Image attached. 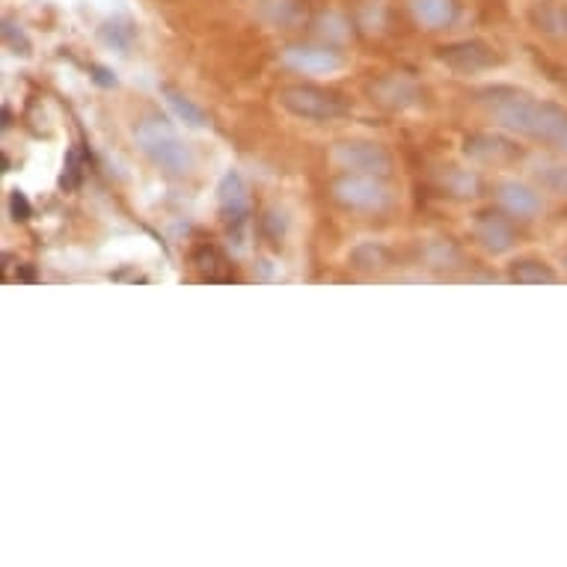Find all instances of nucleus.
<instances>
[{
    "label": "nucleus",
    "instance_id": "1",
    "mask_svg": "<svg viewBox=\"0 0 567 567\" xmlns=\"http://www.w3.org/2000/svg\"><path fill=\"white\" fill-rule=\"evenodd\" d=\"M482 111L496 125L512 134L544 143L547 150L567 155V111L553 102H540L535 95L514 86H487L475 95Z\"/></svg>",
    "mask_w": 567,
    "mask_h": 567
},
{
    "label": "nucleus",
    "instance_id": "2",
    "mask_svg": "<svg viewBox=\"0 0 567 567\" xmlns=\"http://www.w3.org/2000/svg\"><path fill=\"white\" fill-rule=\"evenodd\" d=\"M134 143L146 158L167 176H187L194 169V152L185 140L178 137V131L161 116H146L134 128Z\"/></svg>",
    "mask_w": 567,
    "mask_h": 567
},
{
    "label": "nucleus",
    "instance_id": "3",
    "mask_svg": "<svg viewBox=\"0 0 567 567\" xmlns=\"http://www.w3.org/2000/svg\"><path fill=\"white\" fill-rule=\"evenodd\" d=\"M330 196L348 212H363V215H383L395 203L386 178L369 176V173H344V169L330 182Z\"/></svg>",
    "mask_w": 567,
    "mask_h": 567
},
{
    "label": "nucleus",
    "instance_id": "4",
    "mask_svg": "<svg viewBox=\"0 0 567 567\" xmlns=\"http://www.w3.org/2000/svg\"><path fill=\"white\" fill-rule=\"evenodd\" d=\"M217 208H220V220L226 226L229 244L235 250H247V229H250V190L247 182L238 169H226L220 182H217Z\"/></svg>",
    "mask_w": 567,
    "mask_h": 567
},
{
    "label": "nucleus",
    "instance_id": "5",
    "mask_svg": "<svg viewBox=\"0 0 567 567\" xmlns=\"http://www.w3.org/2000/svg\"><path fill=\"white\" fill-rule=\"evenodd\" d=\"M277 104L286 113H291L295 120L303 122H333L344 113L339 95L309 84H289L277 90Z\"/></svg>",
    "mask_w": 567,
    "mask_h": 567
},
{
    "label": "nucleus",
    "instance_id": "6",
    "mask_svg": "<svg viewBox=\"0 0 567 567\" xmlns=\"http://www.w3.org/2000/svg\"><path fill=\"white\" fill-rule=\"evenodd\" d=\"M330 161L344 173H369L381 178H390L395 169L390 150H383L381 143L372 140H342L330 152Z\"/></svg>",
    "mask_w": 567,
    "mask_h": 567
},
{
    "label": "nucleus",
    "instance_id": "7",
    "mask_svg": "<svg viewBox=\"0 0 567 567\" xmlns=\"http://www.w3.org/2000/svg\"><path fill=\"white\" fill-rule=\"evenodd\" d=\"M282 65L300 75H339L348 60L342 51L327 45H289L282 51Z\"/></svg>",
    "mask_w": 567,
    "mask_h": 567
},
{
    "label": "nucleus",
    "instance_id": "8",
    "mask_svg": "<svg viewBox=\"0 0 567 567\" xmlns=\"http://www.w3.org/2000/svg\"><path fill=\"white\" fill-rule=\"evenodd\" d=\"M473 238L484 252L491 256H505L517 247V226H514L508 212H478L473 220Z\"/></svg>",
    "mask_w": 567,
    "mask_h": 567
},
{
    "label": "nucleus",
    "instance_id": "9",
    "mask_svg": "<svg viewBox=\"0 0 567 567\" xmlns=\"http://www.w3.org/2000/svg\"><path fill=\"white\" fill-rule=\"evenodd\" d=\"M440 63L452 69L455 75H478L499 63V56L482 39H464V42L440 48Z\"/></svg>",
    "mask_w": 567,
    "mask_h": 567
},
{
    "label": "nucleus",
    "instance_id": "10",
    "mask_svg": "<svg viewBox=\"0 0 567 567\" xmlns=\"http://www.w3.org/2000/svg\"><path fill=\"white\" fill-rule=\"evenodd\" d=\"M369 93L381 107L386 111H416L425 102V93H422V86L413 81L410 75H399V72H392V75L378 78L372 86H369Z\"/></svg>",
    "mask_w": 567,
    "mask_h": 567
},
{
    "label": "nucleus",
    "instance_id": "11",
    "mask_svg": "<svg viewBox=\"0 0 567 567\" xmlns=\"http://www.w3.org/2000/svg\"><path fill=\"white\" fill-rule=\"evenodd\" d=\"M464 155L466 158L478 161V164H493V167H503L512 161L520 158L517 143H512L503 134H491V131H475L464 140Z\"/></svg>",
    "mask_w": 567,
    "mask_h": 567
},
{
    "label": "nucleus",
    "instance_id": "12",
    "mask_svg": "<svg viewBox=\"0 0 567 567\" xmlns=\"http://www.w3.org/2000/svg\"><path fill=\"white\" fill-rule=\"evenodd\" d=\"M496 199L503 205V212H508L517 220H532L544 212V196H540L538 187L517 182V178H508L496 187Z\"/></svg>",
    "mask_w": 567,
    "mask_h": 567
},
{
    "label": "nucleus",
    "instance_id": "13",
    "mask_svg": "<svg viewBox=\"0 0 567 567\" xmlns=\"http://www.w3.org/2000/svg\"><path fill=\"white\" fill-rule=\"evenodd\" d=\"M410 16L425 30L452 28L461 16L457 0H410Z\"/></svg>",
    "mask_w": 567,
    "mask_h": 567
},
{
    "label": "nucleus",
    "instance_id": "14",
    "mask_svg": "<svg viewBox=\"0 0 567 567\" xmlns=\"http://www.w3.org/2000/svg\"><path fill=\"white\" fill-rule=\"evenodd\" d=\"M437 187L443 194L455 196V199H475L482 194V178L473 169L464 167H440L437 169Z\"/></svg>",
    "mask_w": 567,
    "mask_h": 567
},
{
    "label": "nucleus",
    "instance_id": "15",
    "mask_svg": "<svg viewBox=\"0 0 567 567\" xmlns=\"http://www.w3.org/2000/svg\"><path fill=\"white\" fill-rule=\"evenodd\" d=\"M161 95H164L169 113H173L185 128H208V113H205L190 95H185L182 90H176V86H161Z\"/></svg>",
    "mask_w": 567,
    "mask_h": 567
},
{
    "label": "nucleus",
    "instance_id": "16",
    "mask_svg": "<svg viewBox=\"0 0 567 567\" xmlns=\"http://www.w3.org/2000/svg\"><path fill=\"white\" fill-rule=\"evenodd\" d=\"M419 252H422V261H425L431 270L452 274V270L464 268V250H461L455 241H449V238H431V241L422 244V250Z\"/></svg>",
    "mask_w": 567,
    "mask_h": 567
},
{
    "label": "nucleus",
    "instance_id": "17",
    "mask_svg": "<svg viewBox=\"0 0 567 567\" xmlns=\"http://www.w3.org/2000/svg\"><path fill=\"white\" fill-rule=\"evenodd\" d=\"M348 261L360 274H381V270H386L392 265V252L381 241H360L357 247H351Z\"/></svg>",
    "mask_w": 567,
    "mask_h": 567
},
{
    "label": "nucleus",
    "instance_id": "18",
    "mask_svg": "<svg viewBox=\"0 0 567 567\" xmlns=\"http://www.w3.org/2000/svg\"><path fill=\"white\" fill-rule=\"evenodd\" d=\"M259 16L270 28H295L303 21V3L300 0H259Z\"/></svg>",
    "mask_w": 567,
    "mask_h": 567
},
{
    "label": "nucleus",
    "instance_id": "19",
    "mask_svg": "<svg viewBox=\"0 0 567 567\" xmlns=\"http://www.w3.org/2000/svg\"><path fill=\"white\" fill-rule=\"evenodd\" d=\"M99 37L116 54H131V48L137 42V28L131 19H107L99 30Z\"/></svg>",
    "mask_w": 567,
    "mask_h": 567
},
{
    "label": "nucleus",
    "instance_id": "20",
    "mask_svg": "<svg viewBox=\"0 0 567 567\" xmlns=\"http://www.w3.org/2000/svg\"><path fill=\"white\" fill-rule=\"evenodd\" d=\"M532 178H535L540 185V190H547V194H567V167L565 164H558V161H532Z\"/></svg>",
    "mask_w": 567,
    "mask_h": 567
},
{
    "label": "nucleus",
    "instance_id": "21",
    "mask_svg": "<svg viewBox=\"0 0 567 567\" xmlns=\"http://www.w3.org/2000/svg\"><path fill=\"white\" fill-rule=\"evenodd\" d=\"M508 279L517 282V286H553V282H556V274H553V268L544 265V261L520 259L512 265Z\"/></svg>",
    "mask_w": 567,
    "mask_h": 567
},
{
    "label": "nucleus",
    "instance_id": "22",
    "mask_svg": "<svg viewBox=\"0 0 567 567\" xmlns=\"http://www.w3.org/2000/svg\"><path fill=\"white\" fill-rule=\"evenodd\" d=\"M532 19H535L538 30H544L547 37H556V39L567 37V7L565 3H553V0H547V3L535 7Z\"/></svg>",
    "mask_w": 567,
    "mask_h": 567
},
{
    "label": "nucleus",
    "instance_id": "23",
    "mask_svg": "<svg viewBox=\"0 0 567 567\" xmlns=\"http://www.w3.org/2000/svg\"><path fill=\"white\" fill-rule=\"evenodd\" d=\"M316 37H321L330 45L344 42V39L351 37V21L344 19L342 12H324V16L316 19Z\"/></svg>",
    "mask_w": 567,
    "mask_h": 567
},
{
    "label": "nucleus",
    "instance_id": "24",
    "mask_svg": "<svg viewBox=\"0 0 567 567\" xmlns=\"http://www.w3.org/2000/svg\"><path fill=\"white\" fill-rule=\"evenodd\" d=\"M84 167H86L84 155H81V150H78V146H72V150L65 152L60 187H63V190H75V187L84 182Z\"/></svg>",
    "mask_w": 567,
    "mask_h": 567
},
{
    "label": "nucleus",
    "instance_id": "25",
    "mask_svg": "<svg viewBox=\"0 0 567 567\" xmlns=\"http://www.w3.org/2000/svg\"><path fill=\"white\" fill-rule=\"evenodd\" d=\"M3 45H7V51H10V54L30 56V48H33V42H30V37L24 33V28H21L19 21L3 19Z\"/></svg>",
    "mask_w": 567,
    "mask_h": 567
},
{
    "label": "nucleus",
    "instance_id": "26",
    "mask_svg": "<svg viewBox=\"0 0 567 567\" xmlns=\"http://www.w3.org/2000/svg\"><path fill=\"white\" fill-rule=\"evenodd\" d=\"M286 226H289V220H286V215L277 212V208H270V212H265V217H261V233L268 235L270 244H279L286 238Z\"/></svg>",
    "mask_w": 567,
    "mask_h": 567
},
{
    "label": "nucleus",
    "instance_id": "27",
    "mask_svg": "<svg viewBox=\"0 0 567 567\" xmlns=\"http://www.w3.org/2000/svg\"><path fill=\"white\" fill-rule=\"evenodd\" d=\"M10 215L12 220H19V224H24V220H30L33 217V208H30V199L24 196V190H12L10 194Z\"/></svg>",
    "mask_w": 567,
    "mask_h": 567
},
{
    "label": "nucleus",
    "instance_id": "28",
    "mask_svg": "<svg viewBox=\"0 0 567 567\" xmlns=\"http://www.w3.org/2000/svg\"><path fill=\"white\" fill-rule=\"evenodd\" d=\"M90 78H93V81H95V84H99V86H104V90H113V86L120 84V81H116V75H113L111 69H107V65H99V63L90 65Z\"/></svg>",
    "mask_w": 567,
    "mask_h": 567
},
{
    "label": "nucleus",
    "instance_id": "29",
    "mask_svg": "<svg viewBox=\"0 0 567 567\" xmlns=\"http://www.w3.org/2000/svg\"><path fill=\"white\" fill-rule=\"evenodd\" d=\"M0 120H3V122H0V128H3V131L10 128V120H12L10 107H3V113H0Z\"/></svg>",
    "mask_w": 567,
    "mask_h": 567
},
{
    "label": "nucleus",
    "instance_id": "30",
    "mask_svg": "<svg viewBox=\"0 0 567 567\" xmlns=\"http://www.w3.org/2000/svg\"><path fill=\"white\" fill-rule=\"evenodd\" d=\"M565 265H567V256H565Z\"/></svg>",
    "mask_w": 567,
    "mask_h": 567
}]
</instances>
